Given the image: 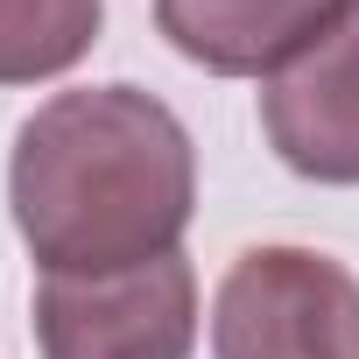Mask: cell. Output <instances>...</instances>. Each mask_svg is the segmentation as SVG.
Listing matches in <instances>:
<instances>
[{
    "instance_id": "obj_1",
    "label": "cell",
    "mask_w": 359,
    "mask_h": 359,
    "mask_svg": "<svg viewBox=\"0 0 359 359\" xmlns=\"http://www.w3.org/2000/svg\"><path fill=\"white\" fill-rule=\"evenodd\" d=\"M8 205L43 275H113L176 254L198 205L191 134L141 85L57 92L15 134Z\"/></svg>"
},
{
    "instance_id": "obj_2",
    "label": "cell",
    "mask_w": 359,
    "mask_h": 359,
    "mask_svg": "<svg viewBox=\"0 0 359 359\" xmlns=\"http://www.w3.org/2000/svg\"><path fill=\"white\" fill-rule=\"evenodd\" d=\"M219 359H359V282L310 247H254L212 303Z\"/></svg>"
},
{
    "instance_id": "obj_3",
    "label": "cell",
    "mask_w": 359,
    "mask_h": 359,
    "mask_svg": "<svg viewBox=\"0 0 359 359\" xmlns=\"http://www.w3.org/2000/svg\"><path fill=\"white\" fill-rule=\"evenodd\" d=\"M36 338L43 359H191L198 275L184 254L113 275H43Z\"/></svg>"
},
{
    "instance_id": "obj_4",
    "label": "cell",
    "mask_w": 359,
    "mask_h": 359,
    "mask_svg": "<svg viewBox=\"0 0 359 359\" xmlns=\"http://www.w3.org/2000/svg\"><path fill=\"white\" fill-rule=\"evenodd\" d=\"M261 127L310 184H359V15L261 85Z\"/></svg>"
},
{
    "instance_id": "obj_5",
    "label": "cell",
    "mask_w": 359,
    "mask_h": 359,
    "mask_svg": "<svg viewBox=\"0 0 359 359\" xmlns=\"http://www.w3.org/2000/svg\"><path fill=\"white\" fill-rule=\"evenodd\" d=\"M352 15L359 0H155L169 50L219 78H275Z\"/></svg>"
},
{
    "instance_id": "obj_6",
    "label": "cell",
    "mask_w": 359,
    "mask_h": 359,
    "mask_svg": "<svg viewBox=\"0 0 359 359\" xmlns=\"http://www.w3.org/2000/svg\"><path fill=\"white\" fill-rule=\"evenodd\" d=\"M106 22V0H0V85L71 71Z\"/></svg>"
}]
</instances>
